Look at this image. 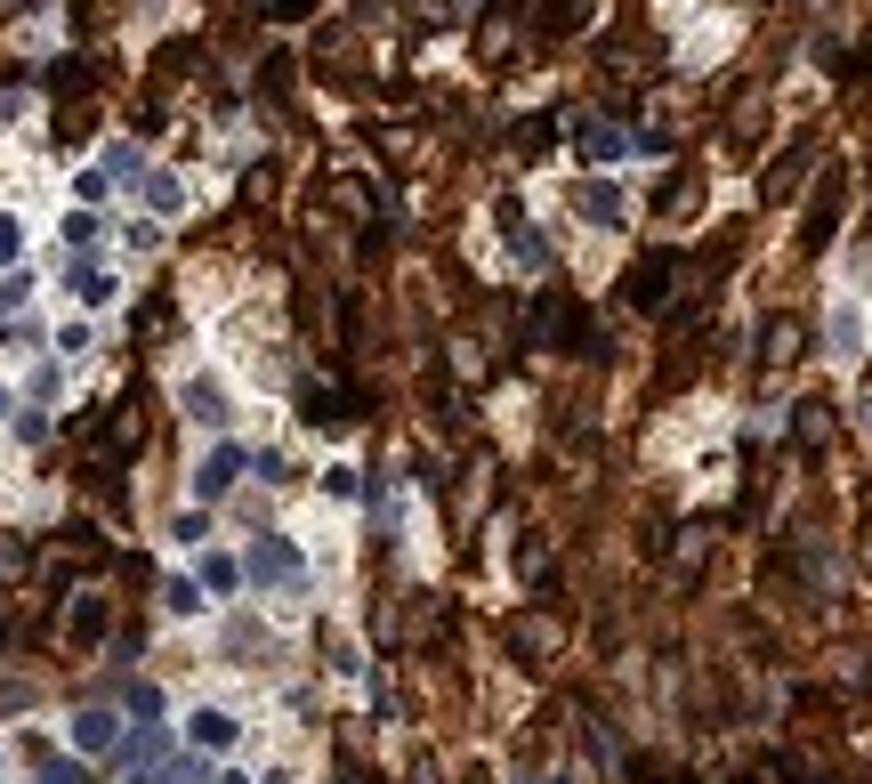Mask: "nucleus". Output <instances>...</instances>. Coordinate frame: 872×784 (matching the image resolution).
Instances as JSON below:
<instances>
[{"mask_svg":"<svg viewBox=\"0 0 872 784\" xmlns=\"http://www.w3.org/2000/svg\"><path fill=\"white\" fill-rule=\"evenodd\" d=\"M581 219H598V226H622V195H614V187H581Z\"/></svg>","mask_w":872,"mask_h":784,"instance_id":"obj_1","label":"nucleus"},{"mask_svg":"<svg viewBox=\"0 0 872 784\" xmlns=\"http://www.w3.org/2000/svg\"><path fill=\"white\" fill-rule=\"evenodd\" d=\"M581 154H590V162H614V154H631V147H622V130L590 121V130H581Z\"/></svg>","mask_w":872,"mask_h":784,"instance_id":"obj_2","label":"nucleus"},{"mask_svg":"<svg viewBox=\"0 0 872 784\" xmlns=\"http://www.w3.org/2000/svg\"><path fill=\"white\" fill-rule=\"evenodd\" d=\"M73 728H81V745H90V752H106V745H114V719H106V712H81Z\"/></svg>","mask_w":872,"mask_h":784,"instance_id":"obj_3","label":"nucleus"},{"mask_svg":"<svg viewBox=\"0 0 872 784\" xmlns=\"http://www.w3.org/2000/svg\"><path fill=\"white\" fill-rule=\"evenodd\" d=\"M291 566H299V559H291L283 542H259V559H251V574H291Z\"/></svg>","mask_w":872,"mask_h":784,"instance_id":"obj_4","label":"nucleus"},{"mask_svg":"<svg viewBox=\"0 0 872 784\" xmlns=\"http://www.w3.org/2000/svg\"><path fill=\"white\" fill-rule=\"evenodd\" d=\"M235 469H243V453H211V469H202V493H219L226 478H235Z\"/></svg>","mask_w":872,"mask_h":784,"instance_id":"obj_5","label":"nucleus"},{"mask_svg":"<svg viewBox=\"0 0 872 784\" xmlns=\"http://www.w3.org/2000/svg\"><path fill=\"white\" fill-rule=\"evenodd\" d=\"M97 631H106V607H97V598H81V607H73V639H97Z\"/></svg>","mask_w":872,"mask_h":784,"instance_id":"obj_6","label":"nucleus"},{"mask_svg":"<svg viewBox=\"0 0 872 784\" xmlns=\"http://www.w3.org/2000/svg\"><path fill=\"white\" fill-rule=\"evenodd\" d=\"M40 784H81V769H66V760H49V769H40Z\"/></svg>","mask_w":872,"mask_h":784,"instance_id":"obj_7","label":"nucleus"},{"mask_svg":"<svg viewBox=\"0 0 872 784\" xmlns=\"http://www.w3.org/2000/svg\"><path fill=\"white\" fill-rule=\"evenodd\" d=\"M0 259H16V226L9 219H0Z\"/></svg>","mask_w":872,"mask_h":784,"instance_id":"obj_8","label":"nucleus"},{"mask_svg":"<svg viewBox=\"0 0 872 784\" xmlns=\"http://www.w3.org/2000/svg\"><path fill=\"white\" fill-rule=\"evenodd\" d=\"M0 412H9V397H0Z\"/></svg>","mask_w":872,"mask_h":784,"instance_id":"obj_9","label":"nucleus"},{"mask_svg":"<svg viewBox=\"0 0 872 784\" xmlns=\"http://www.w3.org/2000/svg\"><path fill=\"white\" fill-rule=\"evenodd\" d=\"M469 784H485V776H469Z\"/></svg>","mask_w":872,"mask_h":784,"instance_id":"obj_10","label":"nucleus"}]
</instances>
